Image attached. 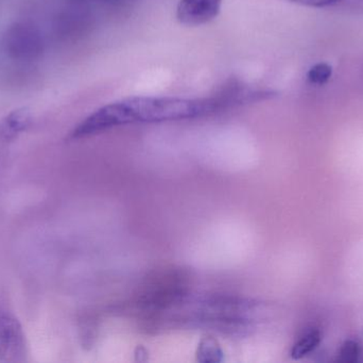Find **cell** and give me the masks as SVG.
I'll return each instance as SVG.
<instances>
[{"label":"cell","mask_w":363,"mask_h":363,"mask_svg":"<svg viewBox=\"0 0 363 363\" xmlns=\"http://www.w3.org/2000/svg\"><path fill=\"white\" fill-rule=\"evenodd\" d=\"M358 355H359V347H358L357 343L353 340L345 341L341 347L340 353H339V362H356L358 359Z\"/></svg>","instance_id":"9"},{"label":"cell","mask_w":363,"mask_h":363,"mask_svg":"<svg viewBox=\"0 0 363 363\" xmlns=\"http://www.w3.org/2000/svg\"><path fill=\"white\" fill-rule=\"evenodd\" d=\"M288 1L302 4V6L322 8V6H333V4H338L341 0H288Z\"/></svg>","instance_id":"10"},{"label":"cell","mask_w":363,"mask_h":363,"mask_svg":"<svg viewBox=\"0 0 363 363\" xmlns=\"http://www.w3.org/2000/svg\"><path fill=\"white\" fill-rule=\"evenodd\" d=\"M99 1L108 2L111 4H123L132 1V0H99Z\"/></svg>","instance_id":"11"},{"label":"cell","mask_w":363,"mask_h":363,"mask_svg":"<svg viewBox=\"0 0 363 363\" xmlns=\"http://www.w3.org/2000/svg\"><path fill=\"white\" fill-rule=\"evenodd\" d=\"M1 43L6 55L14 61H35L45 50L42 31L29 21H15L9 26L4 32Z\"/></svg>","instance_id":"2"},{"label":"cell","mask_w":363,"mask_h":363,"mask_svg":"<svg viewBox=\"0 0 363 363\" xmlns=\"http://www.w3.org/2000/svg\"><path fill=\"white\" fill-rule=\"evenodd\" d=\"M222 2L223 0H180L177 19L189 27L205 25L219 15Z\"/></svg>","instance_id":"4"},{"label":"cell","mask_w":363,"mask_h":363,"mask_svg":"<svg viewBox=\"0 0 363 363\" xmlns=\"http://www.w3.org/2000/svg\"><path fill=\"white\" fill-rule=\"evenodd\" d=\"M320 342H321V335L318 330L308 332L292 347L291 357L294 359H301V358L305 357L311 353L320 345Z\"/></svg>","instance_id":"6"},{"label":"cell","mask_w":363,"mask_h":363,"mask_svg":"<svg viewBox=\"0 0 363 363\" xmlns=\"http://www.w3.org/2000/svg\"><path fill=\"white\" fill-rule=\"evenodd\" d=\"M333 70L328 64L318 63L309 70L307 78L315 85H323L332 77Z\"/></svg>","instance_id":"8"},{"label":"cell","mask_w":363,"mask_h":363,"mask_svg":"<svg viewBox=\"0 0 363 363\" xmlns=\"http://www.w3.org/2000/svg\"><path fill=\"white\" fill-rule=\"evenodd\" d=\"M33 123L31 110L19 108L6 114L0 121V147L14 142L21 134L27 131Z\"/></svg>","instance_id":"5"},{"label":"cell","mask_w":363,"mask_h":363,"mask_svg":"<svg viewBox=\"0 0 363 363\" xmlns=\"http://www.w3.org/2000/svg\"><path fill=\"white\" fill-rule=\"evenodd\" d=\"M27 355V341L21 322L6 305L0 304V362H23Z\"/></svg>","instance_id":"3"},{"label":"cell","mask_w":363,"mask_h":363,"mask_svg":"<svg viewBox=\"0 0 363 363\" xmlns=\"http://www.w3.org/2000/svg\"><path fill=\"white\" fill-rule=\"evenodd\" d=\"M222 111L215 96H131L100 107L74 128L69 140H81L113 128L134 124L164 123L207 117Z\"/></svg>","instance_id":"1"},{"label":"cell","mask_w":363,"mask_h":363,"mask_svg":"<svg viewBox=\"0 0 363 363\" xmlns=\"http://www.w3.org/2000/svg\"><path fill=\"white\" fill-rule=\"evenodd\" d=\"M196 359L200 362H219L223 359V353L217 341L205 338L199 345Z\"/></svg>","instance_id":"7"}]
</instances>
